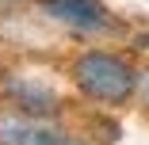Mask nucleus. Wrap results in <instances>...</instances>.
Listing matches in <instances>:
<instances>
[{
  "mask_svg": "<svg viewBox=\"0 0 149 145\" xmlns=\"http://www.w3.org/2000/svg\"><path fill=\"white\" fill-rule=\"evenodd\" d=\"M0 145H80V141L31 119H0Z\"/></svg>",
  "mask_w": 149,
  "mask_h": 145,
  "instance_id": "f03ea898",
  "label": "nucleus"
},
{
  "mask_svg": "<svg viewBox=\"0 0 149 145\" xmlns=\"http://www.w3.org/2000/svg\"><path fill=\"white\" fill-rule=\"evenodd\" d=\"M145 96H149V80H145Z\"/></svg>",
  "mask_w": 149,
  "mask_h": 145,
  "instance_id": "39448f33",
  "label": "nucleus"
},
{
  "mask_svg": "<svg viewBox=\"0 0 149 145\" xmlns=\"http://www.w3.org/2000/svg\"><path fill=\"white\" fill-rule=\"evenodd\" d=\"M42 12L57 23L80 27V31H96L107 23V12L100 0H42Z\"/></svg>",
  "mask_w": 149,
  "mask_h": 145,
  "instance_id": "7ed1b4c3",
  "label": "nucleus"
},
{
  "mask_svg": "<svg viewBox=\"0 0 149 145\" xmlns=\"http://www.w3.org/2000/svg\"><path fill=\"white\" fill-rule=\"evenodd\" d=\"M73 80L77 88L88 96V99H100V103H126L138 88V76L134 69L115 53H80L77 65H73Z\"/></svg>",
  "mask_w": 149,
  "mask_h": 145,
  "instance_id": "f257e3e1",
  "label": "nucleus"
},
{
  "mask_svg": "<svg viewBox=\"0 0 149 145\" xmlns=\"http://www.w3.org/2000/svg\"><path fill=\"white\" fill-rule=\"evenodd\" d=\"M8 92H12V99H15V103L27 111V114H50V111L57 107L54 92L35 88V84H8Z\"/></svg>",
  "mask_w": 149,
  "mask_h": 145,
  "instance_id": "20e7f679",
  "label": "nucleus"
}]
</instances>
